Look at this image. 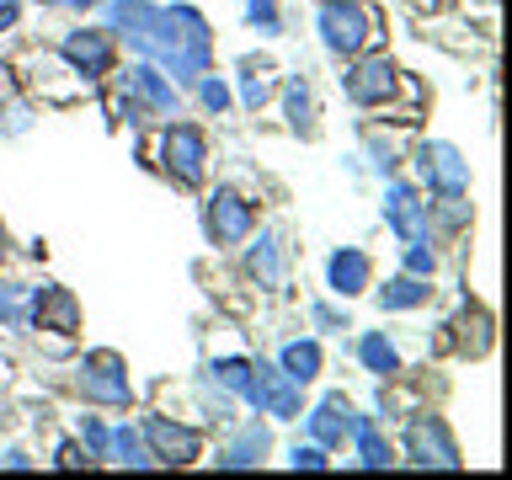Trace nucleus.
<instances>
[{"mask_svg":"<svg viewBox=\"0 0 512 480\" xmlns=\"http://www.w3.org/2000/svg\"><path fill=\"white\" fill-rule=\"evenodd\" d=\"M144 59L160 75L182 80V86H192L203 70H214V32H208L203 11L198 6H160V32Z\"/></svg>","mask_w":512,"mask_h":480,"instance_id":"nucleus-1","label":"nucleus"},{"mask_svg":"<svg viewBox=\"0 0 512 480\" xmlns=\"http://www.w3.org/2000/svg\"><path fill=\"white\" fill-rule=\"evenodd\" d=\"M315 27H320L326 54H336V59H352V54H363V48L374 43V16H368L363 0H320Z\"/></svg>","mask_w":512,"mask_h":480,"instance_id":"nucleus-2","label":"nucleus"},{"mask_svg":"<svg viewBox=\"0 0 512 480\" xmlns=\"http://www.w3.org/2000/svg\"><path fill=\"white\" fill-rule=\"evenodd\" d=\"M75 390H80V400L107 406V411H128V406H134V379H128V363L118 358V352H107V347L80 358Z\"/></svg>","mask_w":512,"mask_h":480,"instance_id":"nucleus-3","label":"nucleus"},{"mask_svg":"<svg viewBox=\"0 0 512 480\" xmlns=\"http://www.w3.org/2000/svg\"><path fill=\"white\" fill-rule=\"evenodd\" d=\"M155 160H160V171H166L171 182L203 187V176H208V134L198 123H166Z\"/></svg>","mask_w":512,"mask_h":480,"instance_id":"nucleus-4","label":"nucleus"},{"mask_svg":"<svg viewBox=\"0 0 512 480\" xmlns=\"http://www.w3.org/2000/svg\"><path fill=\"white\" fill-rule=\"evenodd\" d=\"M256 230V203L235 187H214L203 198V235L214 246H246Z\"/></svg>","mask_w":512,"mask_h":480,"instance_id":"nucleus-5","label":"nucleus"},{"mask_svg":"<svg viewBox=\"0 0 512 480\" xmlns=\"http://www.w3.org/2000/svg\"><path fill=\"white\" fill-rule=\"evenodd\" d=\"M139 432H144V448H150L155 464L182 470V464H198L203 459V432L187 427V422H176V416H144Z\"/></svg>","mask_w":512,"mask_h":480,"instance_id":"nucleus-6","label":"nucleus"},{"mask_svg":"<svg viewBox=\"0 0 512 480\" xmlns=\"http://www.w3.org/2000/svg\"><path fill=\"white\" fill-rule=\"evenodd\" d=\"M406 459L416 470H459V443L443 416H411L406 422Z\"/></svg>","mask_w":512,"mask_h":480,"instance_id":"nucleus-7","label":"nucleus"},{"mask_svg":"<svg viewBox=\"0 0 512 480\" xmlns=\"http://www.w3.org/2000/svg\"><path fill=\"white\" fill-rule=\"evenodd\" d=\"M342 86H347V96L358 107H390V96L400 86V70H395L390 54H368V48H363V54H352Z\"/></svg>","mask_w":512,"mask_h":480,"instance_id":"nucleus-8","label":"nucleus"},{"mask_svg":"<svg viewBox=\"0 0 512 480\" xmlns=\"http://www.w3.org/2000/svg\"><path fill=\"white\" fill-rule=\"evenodd\" d=\"M59 54L70 59L86 80H107L112 64H118V43H112L107 27H70L64 43H59Z\"/></svg>","mask_w":512,"mask_h":480,"instance_id":"nucleus-9","label":"nucleus"},{"mask_svg":"<svg viewBox=\"0 0 512 480\" xmlns=\"http://www.w3.org/2000/svg\"><path fill=\"white\" fill-rule=\"evenodd\" d=\"M384 224L395 230L400 246H411V240H432V214L422 203V192L411 182H390L384 187Z\"/></svg>","mask_w":512,"mask_h":480,"instance_id":"nucleus-10","label":"nucleus"},{"mask_svg":"<svg viewBox=\"0 0 512 480\" xmlns=\"http://www.w3.org/2000/svg\"><path fill=\"white\" fill-rule=\"evenodd\" d=\"M123 91L150 112V118H182V96H176V80L160 75L150 59H139L134 70H123Z\"/></svg>","mask_w":512,"mask_h":480,"instance_id":"nucleus-11","label":"nucleus"},{"mask_svg":"<svg viewBox=\"0 0 512 480\" xmlns=\"http://www.w3.org/2000/svg\"><path fill=\"white\" fill-rule=\"evenodd\" d=\"M416 176H422L427 192H470V160L443 139L416 150Z\"/></svg>","mask_w":512,"mask_h":480,"instance_id":"nucleus-12","label":"nucleus"},{"mask_svg":"<svg viewBox=\"0 0 512 480\" xmlns=\"http://www.w3.org/2000/svg\"><path fill=\"white\" fill-rule=\"evenodd\" d=\"M27 80H32V91H43L48 102H80V96L91 91V80L75 70L70 59H54V54H32L27 59Z\"/></svg>","mask_w":512,"mask_h":480,"instance_id":"nucleus-13","label":"nucleus"},{"mask_svg":"<svg viewBox=\"0 0 512 480\" xmlns=\"http://www.w3.org/2000/svg\"><path fill=\"white\" fill-rule=\"evenodd\" d=\"M326 288L336 299H358L374 288V262H368V251L358 246H342V251H331L326 256Z\"/></svg>","mask_w":512,"mask_h":480,"instance_id":"nucleus-14","label":"nucleus"},{"mask_svg":"<svg viewBox=\"0 0 512 480\" xmlns=\"http://www.w3.org/2000/svg\"><path fill=\"white\" fill-rule=\"evenodd\" d=\"M299 416H304V427H310V443H320L326 454L352 438V406H347V395H326L315 411H299Z\"/></svg>","mask_w":512,"mask_h":480,"instance_id":"nucleus-15","label":"nucleus"},{"mask_svg":"<svg viewBox=\"0 0 512 480\" xmlns=\"http://www.w3.org/2000/svg\"><path fill=\"white\" fill-rule=\"evenodd\" d=\"M246 267H251L256 288L278 294V288L288 283V246H283V235H278V230H262V235H256V246L246 251Z\"/></svg>","mask_w":512,"mask_h":480,"instance_id":"nucleus-16","label":"nucleus"},{"mask_svg":"<svg viewBox=\"0 0 512 480\" xmlns=\"http://www.w3.org/2000/svg\"><path fill=\"white\" fill-rule=\"evenodd\" d=\"M27 320H38L43 331H80V304L70 288H54V283H43V288H32V315Z\"/></svg>","mask_w":512,"mask_h":480,"instance_id":"nucleus-17","label":"nucleus"},{"mask_svg":"<svg viewBox=\"0 0 512 480\" xmlns=\"http://www.w3.org/2000/svg\"><path fill=\"white\" fill-rule=\"evenodd\" d=\"M267 448H272V432H267L262 422H246V427H240L235 438L214 454V464H219V470H256V464L267 459Z\"/></svg>","mask_w":512,"mask_h":480,"instance_id":"nucleus-18","label":"nucleus"},{"mask_svg":"<svg viewBox=\"0 0 512 480\" xmlns=\"http://www.w3.org/2000/svg\"><path fill=\"white\" fill-rule=\"evenodd\" d=\"M278 368H283L294 384H310V379H320V368H326V352H320L315 336H299V342H283Z\"/></svg>","mask_w":512,"mask_h":480,"instance_id":"nucleus-19","label":"nucleus"},{"mask_svg":"<svg viewBox=\"0 0 512 480\" xmlns=\"http://www.w3.org/2000/svg\"><path fill=\"white\" fill-rule=\"evenodd\" d=\"M347 443H358V464H363V470H390V464H395V448H390V438H379L374 416H352V438Z\"/></svg>","mask_w":512,"mask_h":480,"instance_id":"nucleus-20","label":"nucleus"},{"mask_svg":"<svg viewBox=\"0 0 512 480\" xmlns=\"http://www.w3.org/2000/svg\"><path fill=\"white\" fill-rule=\"evenodd\" d=\"M427 299H432V278H411V272H400V278H390L379 288V310H390V315L422 310Z\"/></svg>","mask_w":512,"mask_h":480,"instance_id":"nucleus-21","label":"nucleus"},{"mask_svg":"<svg viewBox=\"0 0 512 480\" xmlns=\"http://www.w3.org/2000/svg\"><path fill=\"white\" fill-rule=\"evenodd\" d=\"M283 118H288V128H294L299 139L315 134V91H310V80H304V75H294L283 86Z\"/></svg>","mask_w":512,"mask_h":480,"instance_id":"nucleus-22","label":"nucleus"},{"mask_svg":"<svg viewBox=\"0 0 512 480\" xmlns=\"http://www.w3.org/2000/svg\"><path fill=\"white\" fill-rule=\"evenodd\" d=\"M358 363L368 368V374H379V379H395L400 374V347L384 331H363L358 336Z\"/></svg>","mask_w":512,"mask_h":480,"instance_id":"nucleus-23","label":"nucleus"},{"mask_svg":"<svg viewBox=\"0 0 512 480\" xmlns=\"http://www.w3.org/2000/svg\"><path fill=\"white\" fill-rule=\"evenodd\" d=\"M107 459H118L123 470H150V448H144V432L139 427H107Z\"/></svg>","mask_w":512,"mask_h":480,"instance_id":"nucleus-24","label":"nucleus"},{"mask_svg":"<svg viewBox=\"0 0 512 480\" xmlns=\"http://www.w3.org/2000/svg\"><path fill=\"white\" fill-rule=\"evenodd\" d=\"M267 416H278V422H294V416L304 411V384H294L278 368V379H272V390H267V406H262Z\"/></svg>","mask_w":512,"mask_h":480,"instance_id":"nucleus-25","label":"nucleus"},{"mask_svg":"<svg viewBox=\"0 0 512 480\" xmlns=\"http://www.w3.org/2000/svg\"><path fill=\"white\" fill-rule=\"evenodd\" d=\"M262 70H267V64H256V59L240 64V107H246V112H262L272 102V80Z\"/></svg>","mask_w":512,"mask_h":480,"instance_id":"nucleus-26","label":"nucleus"},{"mask_svg":"<svg viewBox=\"0 0 512 480\" xmlns=\"http://www.w3.org/2000/svg\"><path fill=\"white\" fill-rule=\"evenodd\" d=\"M427 214L443 224V230H464L470 224V203H464V192H432Z\"/></svg>","mask_w":512,"mask_h":480,"instance_id":"nucleus-27","label":"nucleus"},{"mask_svg":"<svg viewBox=\"0 0 512 480\" xmlns=\"http://www.w3.org/2000/svg\"><path fill=\"white\" fill-rule=\"evenodd\" d=\"M246 374H251V358H214V363H208V374H203V379H214L219 390L240 395V390H246Z\"/></svg>","mask_w":512,"mask_h":480,"instance_id":"nucleus-28","label":"nucleus"},{"mask_svg":"<svg viewBox=\"0 0 512 480\" xmlns=\"http://www.w3.org/2000/svg\"><path fill=\"white\" fill-rule=\"evenodd\" d=\"M192 86H198V102H203V112H214V118H219V112H230L235 96H230V86H224V80H219L214 70H203L198 80H192Z\"/></svg>","mask_w":512,"mask_h":480,"instance_id":"nucleus-29","label":"nucleus"},{"mask_svg":"<svg viewBox=\"0 0 512 480\" xmlns=\"http://www.w3.org/2000/svg\"><path fill=\"white\" fill-rule=\"evenodd\" d=\"M246 27L262 32V38H278V32H283L278 0H246Z\"/></svg>","mask_w":512,"mask_h":480,"instance_id":"nucleus-30","label":"nucleus"},{"mask_svg":"<svg viewBox=\"0 0 512 480\" xmlns=\"http://www.w3.org/2000/svg\"><path fill=\"white\" fill-rule=\"evenodd\" d=\"M406 272H411V278H432V272H438V251H432V240H411V246H406Z\"/></svg>","mask_w":512,"mask_h":480,"instance_id":"nucleus-31","label":"nucleus"},{"mask_svg":"<svg viewBox=\"0 0 512 480\" xmlns=\"http://www.w3.org/2000/svg\"><path fill=\"white\" fill-rule=\"evenodd\" d=\"M80 443H86V454L102 464L107 459V427L96 422V416H80Z\"/></svg>","mask_w":512,"mask_h":480,"instance_id":"nucleus-32","label":"nucleus"},{"mask_svg":"<svg viewBox=\"0 0 512 480\" xmlns=\"http://www.w3.org/2000/svg\"><path fill=\"white\" fill-rule=\"evenodd\" d=\"M288 464H294V470H326V448H320V443H294V448H288Z\"/></svg>","mask_w":512,"mask_h":480,"instance_id":"nucleus-33","label":"nucleus"},{"mask_svg":"<svg viewBox=\"0 0 512 480\" xmlns=\"http://www.w3.org/2000/svg\"><path fill=\"white\" fill-rule=\"evenodd\" d=\"M54 464H59V470H86V464H96V459L86 454V443H59Z\"/></svg>","mask_w":512,"mask_h":480,"instance_id":"nucleus-34","label":"nucleus"},{"mask_svg":"<svg viewBox=\"0 0 512 480\" xmlns=\"http://www.w3.org/2000/svg\"><path fill=\"white\" fill-rule=\"evenodd\" d=\"M0 326H22V304H16V288L0 278Z\"/></svg>","mask_w":512,"mask_h":480,"instance_id":"nucleus-35","label":"nucleus"},{"mask_svg":"<svg viewBox=\"0 0 512 480\" xmlns=\"http://www.w3.org/2000/svg\"><path fill=\"white\" fill-rule=\"evenodd\" d=\"M310 320H315L320 331H347V315L331 310V304H310Z\"/></svg>","mask_w":512,"mask_h":480,"instance_id":"nucleus-36","label":"nucleus"},{"mask_svg":"<svg viewBox=\"0 0 512 480\" xmlns=\"http://www.w3.org/2000/svg\"><path fill=\"white\" fill-rule=\"evenodd\" d=\"M43 6H54V11H96V6H102V0H43Z\"/></svg>","mask_w":512,"mask_h":480,"instance_id":"nucleus-37","label":"nucleus"},{"mask_svg":"<svg viewBox=\"0 0 512 480\" xmlns=\"http://www.w3.org/2000/svg\"><path fill=\"white\" fill-rule=\"evenodd\" d=\"M0 464H6V470H32V459L22 454V448H6V454H0Z\"/></svg>","mask_w":512,"mask_h":480,"instance_id":"nucleus-38","label":"nucleus"},{"mask_svg":"<svg viewBox=\"0 0 512 480\" xmlns=\"http://www.w3.org/2000/svg\"><path fill=\"white\" fill-rule=\"evenodd\" d=\"M16 16H22V11H16L11 0H6V6H0V32H11V27H16Z\"/></svg>","mask_w":512,"mask_h":480,"instance_id":"nucleus-39","label":"nucleus"}]
</instances>
